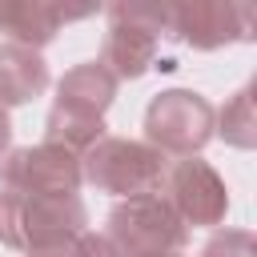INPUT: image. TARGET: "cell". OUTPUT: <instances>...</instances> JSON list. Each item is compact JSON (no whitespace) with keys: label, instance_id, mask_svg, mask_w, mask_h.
<instances>
[{"label":"cell","instance_id":"cell-1","mask_svg":"<svg viewBox=\"0 0 257 257\" xmlns=\"http://www.w3.org/2000/svg\"><path fill=\"white\" fill-rule=\"evenodd\" d=\"M88 209L80 197H32L0 189V245L8 249H48L84 233Z\"/></svg>","mask_w":257,"mask_h":257},{"label":"cell","instance_id":"cell-2","mask_svg":"<svg viewBox=\"0 0 257 257\" xmlns=\"http://www.w3.org/2000/svg\"><path fill=\"white\" fill-rule=\"evenodd\" d=\"M169 157L157 153L145 141H128V137H100L84 149L80 157V181L96 185L100 193L112 197H145V193H161Z\"/></svg>","mask_w":257,"mask_h":257},{"label":"cell","instance_id":"cell-3","mask_svg":"<svg viewBox=\"0 0 257 257\" xmlns=\"http://www.w3.org/2000/svg\"><path fill=\"white\" fill-rule=\"evenodd\" d=\"M104 241L120 257H169V253L185 249L189 225L169 209V201L161 193H145V197H128V201L112 205Z\"/></svg>","mask_w":257,"mask_h":257},{"label":"cell","instance_id":"cell-4","mask_svg":"<svg viewBox=\"0 0 257 257\" xmlns=\"http://www.w3.org/2000/svg\"><path fill=\"white\" fill-rule=\"evenodd\" d=\"M145 145H153L169 161L193 157L213 137V104L193 88L157 92L145 108Z\"/></svg>","mask_w":257,"mask_h":257},{"label":"cell","instance_id":"cell-5","mask_svg":"<svg viewBox=\"0 0 257 257\" xmlns=\"http://www.w3.org/2000/svg\"><path fill=\"white\" fill-rule=\"evenodd\" d=\"M0 189L32 193V197H76L80 189V161L60 145H28L12 149L0 161Z\"/></svg>","mask_w":257,"mask_h":257},{"label":"cell","instance_id":"cell-6","mask_svg":"<svg viewBox=\"0 0 257 257\" xmlns=\"http://www.w3.org/2000/svg\"><path fill=\"white\" fill-rule=\"evenodd\" d=\"M161 197L169 201V209L185 225H221V217L229 209L225 181L201 157H177V161H169L165 181H161Z\"/></svg>","mask_w":257,"mask_h":257},{"label":"cell","instance_id":"cell-7","mask_svg":"<svg viewBox=\"0 0 257 257\" xmlns=\"http://www.w3.org/2000/svg\"><path fill=\"white\" fill-rule=\"evenodd\" d=\"M157 36H161V12L153 8H108V36L100 64L116 80H137L157 60Z\"/></svg>","mask_w":257,"mask_h":257},{"label":"cell","instance_id":"cell-8","mask_svg":"<svg viewBox=\"0 0 257 257\" xmlns=\"http://www.w3.org/2000/svg\"><path fill=\"white\" fill-rule=\"evenodd\" d=\"M249 8L241 4H181L161 12V28L169 24L177 40L193 48H221L229 40H249Z\"/></svg>","mask_w":257,"mask_h":257},{"label":"cell","instance_id":"cell-9","mask_svg":"<svg viewBox=\"0 0 257 257\" xmlns=\"http://www.w3.org/2000/svg\"><path fill=\"white\" fill-rule=\"evenodd\" d=\"M116 84H120V80H116L100 60L76 64V68H68V72L60 76L52 112H60V116H68V120H84V124H104V108L112 104Z\"/></svg>","mask_w":257,"mask_h":257},{"label":"cell","instance_id":"cell-10","mask_svg":"<svg viewBox=\"0 0 257 257\" xmlns=\"http://www.w3.org/2000/svg\"><path fill=\"white\" fill-rule=\"evenodd\" d=\"M92 8H60V4H40V0H12V4H0V32L12 36V44H28V48H40L56 36L60 20H80L88 16Z\"/></svg>","mask_w":257,"mask_h":257},{"label":"cell","instance_id":"cell-11","mask_svg":"<svg viewBox=\"0 0 257 257\" xmlns=\"http://www.w3.org/2000/svg\"><path fill=\"white\" fill-rule=\"evenodd\" d=\"M48 88V64L28 44H0V108L4 104H28Z\"/></svg>","mask_w":257,"mask_h":257},{"label":"cell","instance_id":"cell-12","mask_svg":"<svg viewBox=\"0 0 257 257\" xmlns=\"http://www.w3.org/2000/svg\"><path fill=\"white\" fill-rule=\"evenodd\" d=\"M221 137L237 149H253L257 141V120H253V88L245 84L225 108H221Z\"/></svg>","mask_w":257,"mask_h":257},{"label":"cell","instance_id":"cell-13","mask_svg":"<svg viewBox=\"0 0 257 257\" xmlns=\"http://www.w3.org/2000/svg\"><path fill=\"white\" fill-rule=\"evenodd\" d=\"M28 257H120V253H116V249L104 241V233H92V229H84V233H76V237L60 241V245L32 249Z\"/></svg>","mask_w":257,"mask_h":257},{"label":"cell","instance_id":"cell-14","mask_svg":"<svg viewBox=\"0 0 257 257\" xmlns=\"http://www.w3.org/2000/svg\"><path fill=\"white\" fill-rule=\"evenodd\" d=\"M201 257H253V237L249 233H217Z\"/></svg>","mask_w":257,"mask_h":257},{"label":"cell","instance_id":"cell-15","mask_svg":"<svg viewBox=\"0 0 257 257\" xmlns=\"http://www.w3.org/2000/svg\"><path fill=\"white\" fill-rule=\"evenodd\" d=\"M8 145H12V120H8V112L0 108V161H4V153H8Z\"/></svg>","mask_w":257,"mask_h":257},{"label":"cell","instance_id":"cell-16","mask_svg":"<svg viewBox=\"0 0 257 257\" xmlns=\"http://www.w3.org/2000/svg\"><path fill=\"white\" fill-rule=\"evenodd\" d=\"M169 257H185V253H169Z\"/></svg>","mask_w":257,"mask_h":257}]
</instances>
